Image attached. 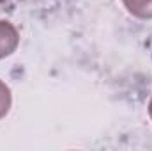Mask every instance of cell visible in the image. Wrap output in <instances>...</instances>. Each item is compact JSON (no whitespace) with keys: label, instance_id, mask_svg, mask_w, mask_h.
<instances>
[{"label":"cell","instance_id":"3957f363","mask_svg":"<svg viewBox=\"0 0 152 151\" xmlns=\"http://www.w3.org/2000/svg\"><path fill=\"white\" fill-rule=\"evenodd\" d=\"M11 103H12V96H11V89L0 80V119L5 117L9 109H11Z\"/></svg>","mask_w":152,"mask_h":151},{"label":"cell","instance_id":"277c9868","mask_svg":"<svg viewBox=\"0 0 152 151\" xmlns=\"http://www.w3.org/2000/svg\"><path fill=\"white\" fill-rule=\"evenodd\" d=\"M149 115H151V119H152V100H151V103H149Z\"/></svg>","mask_w":152,"mask_h":151},{"label":"cell","instance_id":"5b68a950","mask_svg":"<svg viewBox=\"0 0 152 151\" xmlns=\"http://www.w3.org/2000/svg\"><path fill=\"white\" fill-rule=\"evenodd\" d=\"M0 2H4V0H0Z\"/></svg>","mask_w":152,"mask_h":151},{"label":"cell","instance_id":"6da1fadb","mask_svg":"<svg viewBox=\"0 0 152 151\" xmlns=\"http://www.w3.org/2000/svg\"><path fill=\"white\" fill-rule=\"evenodd\" d=\"M20 44V34L11 21L0 20V59H5L14 53Z\"/></svg>","mask_w":152,"mask_h":151},{"label":"cell","instance_id":"7a4b0ae2","mask_svg":"<svg viewBox=\"0 0 152 151\" xmlns=\"http://www.w3.org/2000/svg\"><path fill=\"white\" fill-rule=\"evenodd\" d=\"M127 11L142 20H152V0H122Z\"/></svg>","mask_w":152,"mask_h":151}]
</instances>
